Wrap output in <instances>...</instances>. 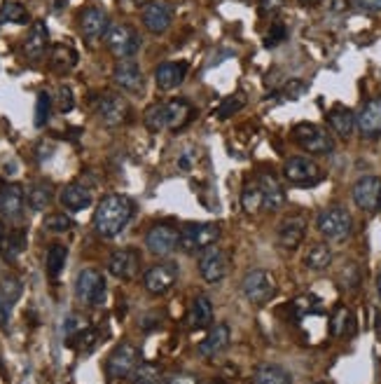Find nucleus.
Returning <instances> with one entry per match:
<instances>
[{
  "instance_id": "nucleus-9",
  "label": "nucleus",
  "mask_w": 381,
  "mask_h": 384,
  "mask_svg": "<svg viewBox=\"0 0 381 384\" xmlns=\"http://www.w3.org/2000/svg\"><path fill=\"white\" fill-rule=\"evenodd\" d=\"M227 270H229V258L225 253V248L213 244L199 253V274H202L204 281L218 284V281L227 277Z\"/></svg>"
},
{
  "instance_id": "nucleus-19",
  "label": "nucleus",
  "mask_w": 381,
  "mask_h": 384,
  "mask_svg": "<svg viewBox=\"0 0 381 384\" xmlns=\"http://www.w3.org/2000/svg\"><path fill=\"white\" fill-rule=\"evenodd\" d=\"M171 22H173V8L169 3H150V5H145V10H143V26L150 31V33L154 35H161V33H166L171 26Z\"/></svg>"
},
{
  "instance_id": "nucleus-10",
  "label": "nucleus",
  "mask_w": 381,
  "mask_h": 384,
  "mask_svg": "<svg viewBox=\"0 0 381 384\" xmlns=\"http://www.w3.org/2000/svg\"><path fill=\"white\" fill-rule=\"evenodd\" d=\"M129 113H131V108H129L127 99L115 92L101 94V99L96 101V115H99V120L106 127L124 125L129 120Z\"/></svg>"
},
{
  "instance_id": "nucleus-38",
  "label": "nucleus",
  "mask_w": 381,
  "mask_h": 384,
  "mask_svg": "<svg viewBox=\"0 0 381 384\" xmlns=\"http://www.w3.org/2000/svg\"><path fill=\"white\" fill-rule=\"evenodd\" d=\"M348 330H353V314L348 312V307L339 305L330 319V335L341 337V335H346Z\"/></svg>"
},
{
  "instance_id": "nucleus-57",
  "label": "nucleus",
  "mask_w": 381,
  "mask_h": 384,
  "mask_svg": "<svg viewBox=\"0 0 381 384\" xmlns=\"http://www.w3.org/2000/svg\"><path fill=\"white\" fill-rule=\"evenodd\" d=\"M377 293H379V298H381V267H379V272H377Z\"/></svg>"
},
{
  "instance_id": "nucleus-15",
  "label": "nucleus",
  "mask_w": 381,
  "mask_h": 384,
  "mask_svg": "<svg viewBox=\"0 0 381 384\" xmlns=\"http://www.w3.org/2000/svg\"><path fill=\"white\" fill-rule=\"evenodd\" d=\"M111 26H113L111 19H108L106 10H101V8H87L80 17L82 38H85L89 45H96L99 40H103L108 31H111Z\"/></svg>"
},
{
  "instance_id": "nucleus-23",
  "label": "nucleus",
  "mask_w": 381,
  "mask_h": 384,
  "mask_svg": "<svg viewBox=\"0 0 381 384\" xmlns=\"http://www.w3.org/2000/svg\"><path fill=\"white\" fill-rule=\"evenodd\" d=\"M187 70H190L187 61H164L154 68V82H157L161 92H171L185 80Z\"/></svg>"
},
{
  "instance_id": "nucleus-21",
  "label": "nucleus",
  "mask_w": 381,
  "mask_h": 384,
  "mask_svg": "<svg viewBox=\"0 0 381 384\" xmlns=\"http://www.w3.org/2000/svg\"><path fill=\"white\" fill-rule=\"evenodd\" d=\"M232 342V333L227 323H216L211 326V330L206 333V337L199 342V354L204 358H216L220 356Z\"/></svg>"
},
{
  "instance_id": "nucleus-62",
  "label": "nucleus",
  "mask_w": 381,
  "mask_h": 384,
  "mask_svg": "<svg viewBox=\"0 0 381 384\" xmlns=\"http://www.w3.org/2000/svg\"><path fill=\"white\" fill-rule=\"evenodd\" d=\"M59 3H63V0H59Z\"/></svg>"
},
{
  "instance_id": "nucleus-52",
  "label": "nucleus",
  "mask_w": 381,
  "mask_h": 384,
  "mask_svg": "<svg viewBox=\"0 0 381 384\" xmlns=\"http://www.w3.org/2000/svg\"><path fill=\"white\" fill-rule=\"evenodd\" d=\"M12 307H15V305H10L8 300L0 296V328H8L10 317H12Z\"/></svg>"
},
{
  "instance_id": "nucleus-11",
  "label": "nucleus",
  "mask_w": 381,
  "mask_h": 384,
  "mask_svg": "<svg viewBox=\"0 0 381 384\" xmlns=\"http://www.w3.org/2000/svg\"><path fill=\"white\" fill-rule=\"evenodd\" d=\"M178 281V265L176 262H159L152 265L143 274V286L150 296H166Z\"/></svg>"
},
{
  "instance_id": "nucleus-53",
  "label": "nucleus",
  "mask_w": 381,
  "mask_h": 384,
  "mask_svg": "<svg viewBox=\"0 0 381 384\" xmlns=\"http://www.w3.org/2000/svg\"><path fill=\"white\" fill-rule=\"evenodd\" d=\"M353 3H356V8L372 12V15H379L381 12V0H353Z\"/></svg>"
},
{
  "instance_id": "nucleus-26",
  "label": "nucleus",
  "mask_w": 381,
  "mask_h": 384,
  "mask_svg": "<svg viewBox=\"0 0 381 384\" xmlns=\"http://www.w3.org/2000/svg\"><path fill=\"white\" fill-rule=\"evenodd\" d=\"M59 200L63 204V209L82 211V209H87L89 204H92V190H89L87 185H82L80 181H75V183H68L66 188L61 190Z\"/></svg>"
},
{
  "instance_id": "nucleus-51",
  "label": "nucleus",
  "mask_w": 381,
  "mask_h": 384,
  "mask_svg": "<svg viewBox=\"0 0 381 384\" xmlns=\"http://www.w3.org/2000/svg\"><path fill=\"white\" fill-rule=\"evenodd\" d=\"M85 326H82V321H80V317H75V314H70L68 319H66V326H63V333H66V337H73V335H77Z\"/></svg>"
},
{
  "instance_id": "nucleus-61",
  "label": "nucleus",
  "mask_w": 381,
  "mask_h": 384,
  "mask_svg": "<svg viewBox=\"0 0 381 384\" xmlns=\"http://www.w3.org/2000/svg\"><path fill=\"white\" fill-rule=\"evenodd\" d=\"M211 384H222V382H211Z\"/></svg>"
},
{
  "instance_id": "nucleus-34",
  "label": "nucleus",
  "mask_w": 381,
  "mask_h": 384,
  "mask_svg": "<svg viewBox=\"0 0 381 384\" xmlns=\"http://www.w3.org/2000/svg\"><path fill=\"white\" fill-rule=\"evenodd\" d=\"M241 209L246 211V214H257V211L264 209V192L260 188V183L257 181H250L243 185V192H241Z\"/></svg>"
},
{
  "instance_id": "nucleus-54",
  "label": "nucleus",
  "mask_w": 381,
  "mask_h": 384,
  "mask_svg": "<svg viewBox=\"0 0 381 384\" xmlns=\"http://www.w3.org/2000/svg\"><path fill=\"white\" fill-rule=\"evenodd\" d=\"M166 384H197V380L192 375H173L166 380Z\"/></svg>"
},
{
  "instance_id": "nucleus-29",
  "label": "nucleus",
  "mask_w": 381,
  "mask_h": 384,
  "mask_svg": "<svg viewBox=\"0 0 381 384\" xmlns=\"http://www.w3.org/2000/svg\"><path fill=\"white\" fill-rule=\"evenodd\" d=\"M49 66L54 73L59 75H66L70 73L75 66H77V52L70 45H63V42H56L51 45V52H49Z\"/></svg>"
},
{
  "instance_id": "nucleus-3",
  "label": "nucleus",
  "mask_w": 381,
  "mask_h": 384,
  "mask_svg": "<svg viewBox=\"0 0 381 384\" xmlns=\"http://www.w3.org/2000/svg\"><path fill=\"white\" fill-rule=\"evenodd\" d=\"M316 227L327 241H346L353 232V218L344 207H330L318 214Z\"/></svg>"
},
{
  "instance_id": "nucleus-48",
  "label": "nucleus",
  "mask_w": 381,
  "mask_h": 384,
  "mask_svg": "<svg viewBox=\"0 0 381 384\" xmlns=\"http://www.w3.org/2000/svg\"><path fill=\"white\" fill-rule=\"evenodd\" d=\"M73 108H75L73 92H70L68 85H61V87H59V111H61V113H70Z\"/></svg>"
},
{
  "instance_id": "nucleus-30",
  "label": "nucleus",
  "mask_w": 381,
  "mask_h": 384,
  "mask_svg": "<svg viewBox=\"0 0 381 384\" xmlns=\"http://www.w3.org/2000/svg\"><path fill=\"white\" fill-rule=\"evenodd\" d=\"M51 200H54V185L47 181H35L26 192V204L35 214H42L44 209H49Z\"/></svg>"
},
{
  "instance_id": "nucleus-24",
  "label": "nucleus",
  "mask_w": 381,
  "mask_h": 384,
  "mask_svg": "<svg viewBox=\"0 0 381 384\" xmlns=\"http://www.w3.org/2000/svg\"><path fill=\"white\" fill-rule=\"evenodd\" d=\"M22 49L31 61L42 59L44 52L49 49V31L44 26V22H33V26H31L29 35H26Z\"/></svg>"
},
{
  "instance_id": "nucleus-13",
  "label": "nucleus",
  "mask_w": 381,
  "mask_h": 384,
  "mask_svg": "<svg viewBox=\"0 0 381 384\" xmlns=\"http://www.w3.org/2000/svg\"><path fill=\"white\" fill-rule=\"evenodd\" d=\"M351 197H353V202H356V207L367 211V214L379 211L381 209V178L379 176L358 178L351 188Z\"/></svg>"
},
{
  "instance_id": "nucleus-32",
  "label": "nucleus",
  "mask_w": 381,
  "mask_h": 384,
  "mask_svg": "<svg viewBox=\"0 0 381 384\" xmlns=\"http://www.w3.org/2000/svg\"><path fill=\"white\" fill-rule=\"evenodd\" d=\"M332 262V251L327 244H314L305 255V265L311 272H325Z\"/></svg>"
},
{
  "instance_id": "nucleus-49",
  "label": "nucleus",
  "mask_w": 381,
  "mask_h": 384,
  "mask_svg": "<svg viewBox=\"0 0 381 384\" xmlns=\"http://www.w3.org/2000/svg\"><path fill=\"white\" fill-rule=\"evenodd\" d=\"M307 92V82L302 80H290L286 87H283V96L286 99H297V96H302Z\"/></svg>"
},
{
  "instance_id": "nucleus-5",
  "label": "nucleus",
  "mask_w": 381,
  "mask_h": 384,
  "mask_svg": "<svg viewBox=\"0 0 381 384\" xmlns=\"http://www.w3.org/2000/svg\"><path fill=\"white\" fill-rule=\"evenodd\" d=\"M241 293L250 305H267L276 296V279L267 270H250L241 281Z\"/></svg>"
},
{
  "instance_id": "nucleus-40",
  "label": "nucleus",
  "mask_w": 381,
  "mask_h": 384,
  "mask_svg": "<svg viewBox=\"0 0 381 384\" xmlns=\"http://www.w3.org/2000/svg\"><path fill=\"white\" fill-rule=\"evenodd\" d=\"M161 377V370L159 366H154V363H147V361H140L136 370L131 373V380L133 384H157Z\"/></svg>"
},
{
  "instance_id": "nucleus-8",
  "label": "nucleus",
  "mask_w": 381,
  "mask_h": 384,
  "mask_svg": "<svg viewBox=\"0 0 381 384\" xmlns=\"http://www.w3.org/2000/svg\"><path fill=\"white\" fill-rule=\"evenodd\" d=\"M75 296L80 303L99 307L106 300V277L99 270H82L75 279Z\"/></svg>"
},
{
  "instance_id": "nucleus-33",
  "label": "nucleus",
  "mask_w": 381,
  "mask_h": 384,
  "mask_svg": "<svg viewBox=\"0 0 381 384\" xmlns=\"http://www.w3.org/2000/svg\"><path fill=\"white\" fill-rule=\"evenodd\" d=\"M255 384H293V375H290L283 366L267 363V366L257 368Z\"/></svg>"
},
{
  "instance_id": "nucleus-14",
  "label": "nucleus",
  "mask_w": 381,
  "mask_h": 384,
  "mask_svg": "<svg viewBox=\"0 0 381 384\" xmlns=\"http://www.w3.org/2000/svg\"><path fill=\"white\" fill-rule=\"evenodd\" d=\"M180 241V230H176L173 225H154L150 227V232L145 234V246L152 255H159V258H166L178 248Z\"/></svg>"
},
{
  "instance_id": "nucleus-43",
  "label": "nucleus",
  "mask_w": 381,
  "mask_h": 384,
  "mask_svg": "<svg viewBox=\"0 0 381 384\" xmlns=\"http://www.w3.org/2000/svg\"><path fill=\"white\" fill-rule=\"evenodd\" d=\"M22 281H19L17 277H12V274H8V277L0 279V296H3L5 300H8L10 305H15L19 298H22Z\"/></svg>"
},
{
  "instance_id": "nucleus-16",
  "label": "nucleus",
  "mask_w": 381,
  "mask_h": 384,
  "mask_svg": "<svg viewBox=\"0 0 381 384\" xmlns=\"http://www.w3.org/2000/svg\"><path fill=\"white\" fill-rule=\"evenodd\" d=\"M138 267H140V255L136 248H120L108 260V272L115 279H122V281H131L138 274Z\"/></svg>"
},
{
  "instance_id": "nucleus-6",
  "label": "nucleus",
  "mask_w": 381,
  "mask_h": 384,
  "mask_svg": "<svg viewBox=\"0 0 381 384\" xmlns=\"http://www.w3.org/2000/svg\"><path fill=\"white\" fill-rule=\"evenodd\" d=\"M106 45L111 49V54L117 56L120 61L131 59L140 49V35L129 24H113L111 31L106 33Z\"/></svg>"
},
{
  "instance_id": "nucleus-60",
  "label": "nucleus",
  "mask_w": 381,
  "mask_h": 384,
  "mask_svg": "<svg viewBox=\"0 0 381 384\" xmlns=\"http://www.w3.org/2000/svg\"><path fill=\"white\" fill-rule=\"evenodd\" d=\"M3 188H5V185H3V181H0V192H3Z\"/></svg>"
},
{
  "instance_id": "nucleus-31",
  "label": "nucleus",
  "mask_w": 381,
  "mask_h": 384,
  "mask_svg": "<svg viewBox=\"0 0 381 384\" xmlns=\"http://www.w3.org/2000/svg\"><path fill=\"white\" fill-rule=\"evenodd\" d=\"M187 323L192 328H209L213 323V303L206 296H197L195 303L190 307V317H187Z\"/></svg>"
},
{
  "instance_id": "nucleus-18",
  "label": "nucleus",
  "mask_w": 381,
  "mask_h": 384,
  "mask_svg": "<svg viewBox=\"0 0 381 384\" xmlns=\"http://www.w3.org/2000/svg\"><path fill=\"white\" fill-rule=\"evenodd\" d=\"M356 129L363 138H379L381 136V96L367 101L356 115Z\"/></svg>"
},
{
  "instance_id": "nucleus-4",
  "label": "nucleus",
  "mask_w": 381,
  "mask_h": 384,
  "mask_svg": "<svg viewBox=\"0 0 381 384\" xmlns=\"http://www.w3.org/2000/svg\"><path fill=\"white\" fill-rule=\"evenodd\" d=\"M293 141L300 145L305 152L311 155H327L334 150V141L323 127L311 125V122H300L293 127Z\"/></svg>"
},
{
  "instance_id": "nucleus-42",
  "label": "nucleus",
  "mask_w": 381,
  "mask_h": 384,
  "mask_svg": "<svg viewBox=\"0 0 381 384\" xmlns=\"http://www.w3.org/2000/svg\"><path fill=\"white\" fill-rule=\"evenodd\" d=\"M243 106H246V99H243L241 94H232V96H227V99H222L220 106L216 108V118L218 120H229V118H234V115L241 111Z\"/></svg>"
},
{
  "instance_id": "nucleus-7",
  "label": "nucleus",
  "mask_w": 381,
  "mask_h": 384,
  "mask_svg": "<svg viewBox=\"0 0 381 384\" xmlns=\"http://www.w3.org/2000/svg\"><path fill=\"white\" fill-rule=\"evenodd\" d=\"M283 176L297 188H314L323 181L321 166L309 157H290L283 164Z\"/></svg>"
},
{
  "instance_id": "nucleus-12",
  "label": "nucleus",
  "mask_w": 381,
  "mask_h": 384,
  "mask_svg": "<svg viewBox=\"0 0 381 384\" xmlns=\"http://www.w3.org/2000/svg\"><path fill=\"white\" fill-rule=\"evenodd\" d=\"M140 363V351L129 342H122L120 347L113 349V354L108 356V375L113 380H122V377H131L136 366Z\"/></svg>"
},
{
  "instance_id": "nucleus-41",
  "label": "nucleus",
  "mask_w": 381,
  "mask_h": 384,
  "mask_svg": "<svg viewBox=\"0 0 381 384\" xmlns=\"http://www.w3.org/2000/svg\"><path fill=\"white\" fill-rule=\"evenodd\" d=\"M42 227L47 230V232L63 234V232H70V230L75 227V223L68 214H49V216H44Z\"/></svg>"
},
{
  "instance_id": "nucleus-27",
  "label": "nucleus",
  "mask_w": 381,
  "mask_h": 384,
  "mask_svg": "<svg viewBox=\"0 0 381 384\" xmlns=\"http://www.w3.org/2000/svg\"><path fill=\"white\" fill-rule=\"evenodd\" d=\"M327 125L339 138H348L356 129V113L346 106H334L327 113Z\"/></svg>"
},
{
  "instance_id": "nucleus-63",
  "label": "nucleus",
  "mask_w": 381,
  "mask_h": 384,
  "mask_svg": "<svg viewBox=\"0 0 381 384\" xmlns=\"http://www.w3.org/2000/svg\"><path fill=\"white\" fill-rule=\"evenodd\" d=\"M318 384H323V382H318Z\"/></svg>"
},
{
  "instance_id": "nucleus-28",
  "label": "nucleus",
  "mask_w": 381,
  "mask_h": 384,
  "mask_svg": "<svg viewBox=\"0 0 381 384\" xmlns=\"http://www.w3.org/2000/svg\"><path fill=\"white\" fill-rule=\"evenodd\" d=\"M166 115H169V127H166V129L180 131L192 122L195 108H192L190 101H185V99H173V101H166Z\"/></svg>"
},
{
  "instance_id": "nucleus-55",
  "label": "nucleus",
  "mask_w": 381,
  "mask_h": 384,
  "mask_svg": "<svg viewBox=\"0 0 381 384\" xmlns=\"http://www.w3.org/2000/svg\"><path fill=\"white\" fill-rule=\"evenodd\" d=\"M5 239H8V232H5V225L0 223V262L5 260Z\"/></svg>"
},
{
  "instance_id": "nucleus-47",
  "label": "nucleus",
  "mask_w": 381,
  "mask_h": 384,
  "mask_svg": "<svg viewBox=\"0 0 381 384\" xmlns=\"http://www.w3.org/2000/svg\"><path fill=\"white\" fill-rule=\"evenodd\" d=\"M339 281L344 284V288H358V284H360V270H358V265H346L344 272H341Z\"/></svg>"
},
{
  "instance_id": "nucleus-20",
  "label": "nucleus",
  "mask_w": 381,
  "mask_h": 384,
  "mask_svg": "<svg viewBox=\"0 0 381 384\" xmlns=\"http://www.w3.org/2000/svg\"><path fill=\"white\" fill-rule=\"evenodd\" d=\"M307 237V221L302 216H290L279 225V232H276V241H279L281 248L286 251H295L297 246L305 241Z\"/></svg>"
},
{
  "instance_id": "nucleus-44",
  "label": "nucleus",
  "mask_w": 381,
  "mask_h": 384,
  "mask_svg": "<svg viewBox=\"0 0 381 384\" xmlns=\"http://www.w3.org/2000/svg\"><path fill=\"white\" fill-rule=\"evenodd\" d=\"M96 342H99V333H96L94 328H82L77 335L68 337L70 347H80L82 351H92L96 347Z\"/></svg>"
},
{
  "instance_id": "nucleus-2",
  "label": "nucleus",
  "mask_w": 381,
  "mask_h": 384,
  "mask_svg": "<svg viewBox=\"0 0 381 384\" xmlns=\"http://www.w3.org/2000/svg\"><path fill=\"white\" fill-rule=\"evenodd\" d=\"M222 230L218 223H187L180 230V241L178 248L183 253H202L204 248H209L220 239Z\"/></svg>"
},
{
  "instance_id": "nucleus-22",
  "label": "nucleus",
  "mask_w": 381,
  "mask_h": 384,
  "mask_svg": "<svg viewBox=\"0 0 381 384\" xmlns=\"http://www.w3.org/2000/svg\"><path fill=\"white\" fill-rule=\"evenodd\" d=\"M24 204H26L24 185H19V183L5 185L3 192H0V216H3V218H8V221L22 218Z\"/></svg>"
},
{
  "instance_id": "nucleus-37",
  "label": "nucleus",
  "mask_w": 381,
  "mask_h": 384,
  "mask_svg": "<svg viewBox=\"0 0 381 384\" xmlns=\"http://www.w3.org/2000/svg\"><path fill=\"white\" fill-rule=\"evenodd\" d=\"M26 246H29L26 230H12V232H8V239H5V260H17L26 251Z\"/></svg>"
},
{
  "instance_id": "nucleus-46",
  "label": "nucleus",
  "mask_w": 381,
  "mask_h": 384,
  "mask_svg": "<svg viewBox=\"0 0 381 384\" xmlns=\"http://www.w3.org/2000/svg\"><path fill=\"white\" fill-rule=\"evenodd\" d=\"M286 38H288L286 24H283V22H274V24H271L267 38H264V45H267V47H276V45H281L283 40H286Z\"/></svg>"
},
{
  "instance_id": "nucleus-56",
  "label": "nucleus",
  "mask_w": 381,
  "mask_h": 384,
  "mask_svg": "<svg viewBox=\"0 0 381 384\" xmlns=\"http://www.w3.org/2000/svg\"><path fill=\"white\" fill-rule=\"evenodd\" d=\"M346 5V0H332V12H344Z\"/></svg>"
},
{
  "instance_id": "nucleus-1",
  "label": "nucleus",
  "mask_w": 381,
  "mask_h": 384,
  "mask_svg": "<svg viewBox=\"0 0 381 384\" xmlns=\"http://www.w3.org/2000/svg\"><path fill=\"white\" fill-rule=\"evenodd\" d=\"M133 202L127 195H106L94 211V230L103 239H113L129 225Z\"/></svg>"
},
{
  "instance_id": "nucleus-58",
  "label": "nucleus",
  "mask_w": 381,
  "mask_h": 384,
  "mask_svg": "<svg viewBox=\"0 0 381 384\" xmlns=\"http://www.w3.org/2000/svg\"><path fill=\"white\" fill-rule=\"evenodd\" d=\"M133 5H150V3H154V0H131Z\"/></svg>"
},
{
  "instance_id": "nucleus-17",
  "label": "nucleus",
  "mask_w": 381,
  "mask_h": 384,
  "mask_svg": "<svg viewBox=\"0 0 381 384\" xmlns=\"http://www.w3.org/2000/svg\"><path fill=\"white\" fill-rule=\"evenodd\" d=\"M113 80L115 85H117L120 89H124V92L129 94H138L143 92V70H140V66L131 59H122L117 61V66H115L113 70Z\"/></svg>"
},
{
  "instance_id": "nucleus-25",
  "label": "nucleus",
  "mask_w": 381,
  "mask_h": 384,
  "mask_svg": "<svg viewBox=\"0 0 381 384\" xmlns=\"http://www.w3.org/2000/svg\"><path fill=\"white\" fill-rule=\"evenodd\" d=\"M257 183L264 192V209L262 211H276L286 204V190L279 183V178L274 174H260L257 176Z\"/></svg>"
},
{
  "instance_id": "nucleus-45",
  "label": "nucleus",
  "mask_w": 381,
  "mask_h": 384,
  "mask_svg": "<svg viewBox=\"0 0 381 384\" xmlns=\"http://www.w3.org/2000/svg\"><path fill=\"white\" fill-rule=\"evenodd\" d=\"M49 115H51V96L47 92H40L35 101V127L38 129H42V127L49 122Z\"/></svg>"
},
{
  "instance_id": "nucleus-36",
  "label": "nucleus",
  "mask_w": 381,
  "mask_h": 384,
  "mask_svg": "<svg viewBox=\"0 0 381 384\" xmlns=\"http://www.w3.org/2000/svg\"><path fill=\"white\" fill-rule=\"evenodd\" d=\"M143 125L150 131H164L169 127V115H166V104H154L145 111L143 115Z\"/></svg>"
},
{
  "instance_id": "nucleus-59",
  "label": "nucleus",
  "mask_w": 381,
  "mask_h": 384,
  "mask_svg": "<svg viewBox=\"0 0 381 384\" xmlns=\"http://www.w3.org/2000/svg\"><path fill=\"white\" fill-rule=\"evenodd\" d=\"M305 5H316V3H321V0H302Z\"/></svg>"
},
{
  "instance_id": "nucleus-39",
  "label": "nucleus",
  "mask_w": 381,
  "mask_h": 384,
  "mask_svg": "<svg viewBox=\"0 0 381 384\" xmlns=\"http://www.w3.org/2000/svg\"><path fill=\"white\" fill-rule=\"evenodd\" d=\"M31 17L29 12L22 3H3V8H0V24H29Z\"/></svg>"
},
{
  "instance_id": "nucleus-35",
  "label": "nucleus",
  "mask_w": 381,
  "mask_h": 384,
  "mask_svg": "<svg viewBox=\"0 0 381 384\" xmlns=\"http://www.w3.org/2000/svg\"><path fill=\"white\" fill-rule=\"evenodd\" d=\"M68 260V248L63 244H51L47 248V258H44V265H47V274L51 279H56L63 272Z\"/></svg>"
},
{
  "instance_id": "nucleus-50",
  "label": "nucleus",
  "mask_w": 381,
  "mask_h": 384,
  "mask_svg": "<svg viewBox=\"0 0 381 384\" xmlns=\"http://www.w3.org/2000/svg\"><path fill=\"white\" fill-rule=\"evenodd\" d=\"M281 8H283V0H260L257 12H260L262 17H271V15H276Z\"/></svg>"
}]
</instances>
